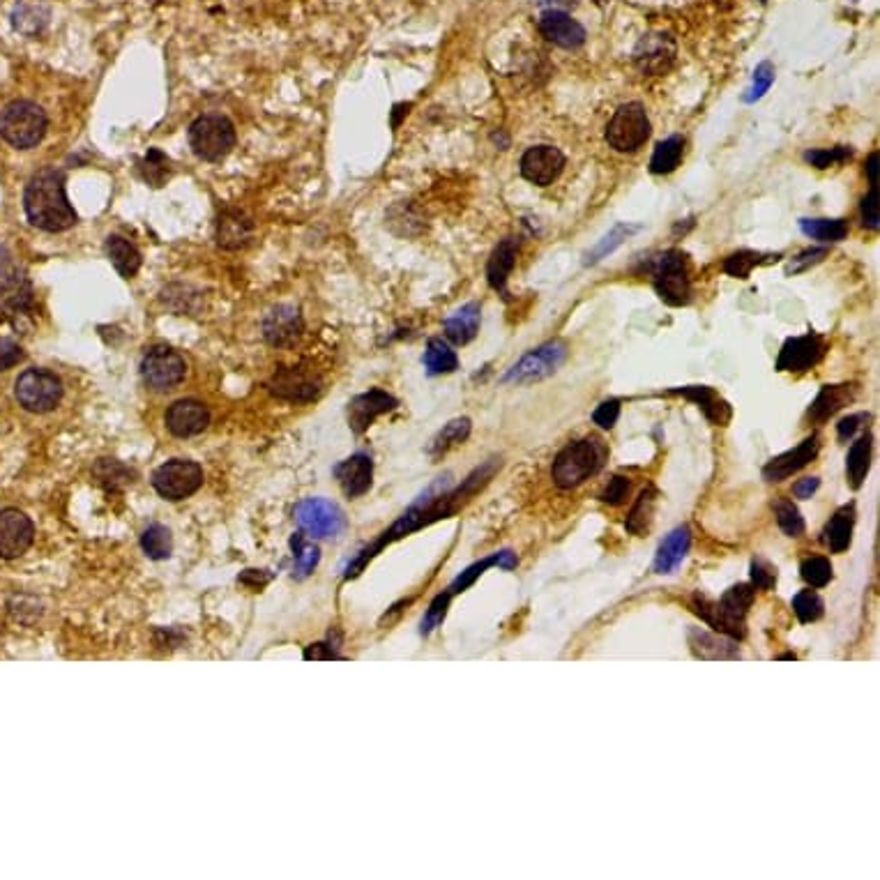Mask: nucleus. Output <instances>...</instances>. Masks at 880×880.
<instances>
[{
    "mask_svg": "<svg viewBox=\"0 0 880 880\" xmlns=\"http://www.w3.org/2000/svg\"><path fill=\"white\" fill-rule=\"evenodd\" d=\"M855 399V385H825V388L818 392V397L814 399V404L809 406V417L814 422H825L830 417L841 411V408L853 404Z\"/></svg>",
    "mask_w": 880,
    "mask_h": 880,
    "instance_id": "obj_29",
    "label": "nucleus"
},
{
    "mask_svg": "<svg viewBox=\"0 0 880 880\" xmlns=\"http://www.w3.org/2000/svg\"><path fill=\"white\" fill-rule=\"evenodd\" d=\"M871 438L869 434H864L855 440L851 445V452H848V461H846V475L848 482H851L853 489H860L864 480H867L869 468H871Z\"/></svg>",
    "mask_w": 880,
    "mask_h": 880,
    "instance_id": "obj_34",
    "label": "nucleus"
},
{
    "mask_svg": "<svg viewBox=\"0 0 880 880\" xmlns=\"http://www.w3.org/2000/svg\"><path fill=\"white\" fill-rule=\"evenodd\" d=\"M450 595H438L434 602H431V606H429V611H427V616H424V620H422V634H429V632H434V629L440 625V622L445 620V616H447V606H450Z\"/></svg>",
    "mask_w": 880,
    "mask_h": 880,
    "instance_id": "obj_55",
    "label": "nucleus"
},
{
    "mask_svg": "<svg viewBox=\"0 0 880 880\" xmlns=\"http://www.w3.org/2000/svg\"><path fill=\"white\" fill-rule=\"evenodd\" d=\"M470 429H473V424H470L468 417H457V420L447 422L445 427L438 431L436 438L431 440L429 454H434V457H440V454L450 452L452 447H457V445L464 443V440L470 436Z\"/></svg>",
    "mask_w": 880,
    "mask_h": 880,
    "instance_id": "obj_39",
    "label": "nucleus"
},
{
    "mask_svg": "<svg viewBox=\"0 0 880 880\" xmlns=\"http://www.w3.org/2000/svg\"><path fill=\"white\" fill-rule=\"evenodd\" d=\"M189 146L203 162H219L235 146V127L226 116L208 113V116L196 118L189 127Z\"/></svg>",
    "mask_w": 880,
    "mask_h": 880,
    "instance_id": "obj_6",
    "label": "nucleus"
},
{
    "mask_svg": "<svg viewBox=\"0 0 880 880\" xmlns=\"http://www.w3.org/2000/svg\"><path fill=\"white\" fill-rule=\"evenodd\" d=\"M853 526H855V503H848L834 512V517L825 523L821 542L828 546L832 553H844L853 542Z\"/></svg>",
    "mask_w": 880,
    "mask_h": 880,
    "instance_id": "obj_27",
    "label": "nucleus"
},
{
    "mask_svg": "<svg viewBox=\"0 0 880 880\" xmlns=\"http://www.w3.org/2000/svg\"><path fill=\"white\" fill-rule=\"evenodd\" d=\"M0 268H3V254H0Z\"/></svg>",
    "mask_w": 880,
    "mask_h": 880,
    "instance_id": "obj_63",
    "label": "nucleus"
},
{
    "mask_svg": "<svg viewBox=\"0 0 880 880\" xmlns=\"http://www.w3.org/2000/svg\"><path fill=\"white\" fill-rule=\"evenodd\" d=\"M862 224L864 229L878 231L880 226V210H878V185L869 189V194L862 199Z\"/></svg>",
    "mask_w": 880,
    "mask_h": 880,
    "instance_id": "obj_56",
    "label": "nucleus"
},
{
    "mask_svg": "<svg viewBox=\"0 0 880 880\" xmlns=\"http://www.w3.org/2000/svg\"><path fill=\"white\" fill-rule=\"evenodd\" d=\"M878 164H880V155L874 153V155L869 157V162H867V176H869L871 187L878 185Z\"/></svg>",
    "mask_w": 880,
    "mask_h": 880,
    "instance_id": "obj_61",
    "label": "nucleus"
},
{
    "mask_svg": "<svg viewBox=\"0 0 880 880\" xmlns=\"http://www.w3.org/2000/svg\"><path fill=\"white\" fill-rule=\"evenodd\" d=\"M141 374L153 390H173L182 383L187 374V364L180 358V353L169 346H153L143 355Z\"/></svg>",
    "mask_w": 880,
    "mask_h": 880,
    "instance_id": "obj_12",
    "label": "nucleus"
},
{
    "mask_svg": "<svg viewBox=\"0 0 880 880\" xmlns=\"http://www.w3.org/2000/svg\"><path fill=\"white\" fill-rule=\"evenodd\" d=\"M618 417H620V401L618 399H606V401H602V404L595 408L593 422L597 424V427H602V429H613V427H616Z\"/></svg>",
    "mask_w": 880,
    "mask_h": 880,
    "instance_id": "obj_57",
    "label": "nucleus"
},
{
    "mask_svg": "<svg viewBox=\"0 0 880 880\" xmlns=\"http://www.w3.org/2000/svg\"><path fill=\"white\" fill-rule=\"evenodd\" d=\"M818 487H821V480H818V477H804V480L795 482L793 496L800 500H809L818 491Z\"/></svg>",
    "mask_w": 880,
    "mask_h": 880,
    "instance_id": "obj_60",
    "label": "nucleus"
},
{
    "mask_svg": "<svg viewBox=\"0 0 880 880\" xmlns=\"http://www.w3.org/2000/svg\"><path fill=\"white\" fill-rule=\"evenodd\" d=\"M210 411L196 399H180L166 411V429L178 438L199 436L208 429Z\"/></svg>",
    "mask_w": 880,
    "mask_h": 880,
    "instance_id": "obj_16",
    "label": "nucleus"
},
{
    "mask_svg": "<svg viewBox=\"0 0 880 880\" xmlns=\"http://www.w3.org/2000/svg\"><path fill=\"white\" fill-rule=\"evenodd\" d=\"M675 58V44L669 35L652 33L643 37L634 51V63L646 74H662L669 70Z\"/></svg>",
    "mask_w": 880,
    "mask_h": 880,
    "instance_id": "obj_20",
    "label": "nucleus"
},
{
    "mask_svg": "<svg viewBox=\"0 0 880 880\" xmlns=\"http://www.w3.org/2000/svg\"><path fill=\"white\" fill-rule=\"evenodd\" d=\"M800 574H802V579H804V583H807V586L823 588L832 581V563L823 556L807 558L800 567Z\"/></svg>",
    "mask_w": 880,
    "mask_h": 880,
    "instance_id": "obj_45",
    "label": "nucleus"
},
{
    "mask_svg": "<svg viewBox=\"0 0 880 880\" xmlns=\"http://www.w3.org/2000/svg\"><path fill=\"white\" fill-rule=\"evenodd\" d=\"M567 360V344L560 339L546 341V344L533 348L507 369L503 383H535L544 381L551 374H556L560 364Z\"/></svg>",
    "mask_w": 880,
    "mask_h": 880,
    "instance_id": "obj_8",
    "label": "nucleus"
},
{
    "mask_svg": "<svg viewBox=\"0 0 880 880\" xmlns=\"http://www.w3.org/2000/svg\"><path fill=\"white\" fill-rule=\"evenodd\" d=\"M754 595L756 590L751 583H738V586L728 588L719 602H710L705 595L696 593L692 599V606L694 611L699 613L712 629H715V632H722L738 641L747 634L745 618L751 609V604H754Z\"/></svg>",
    "mask_w": 880,
    "mask_h": 880,
    "instance_id": "obj_3",
    "label": "nucleus"
},
{
    "mask_svg": "<svg viewBox=\"0 0 880 880\" xmlns=\"http://www.w3.org/2000/svg\"><path fill=\"white\" fill-rule=\"evenodd\" d=\"M800 229L814 240L839 242L848 235V222L846 219H802Z\"/></svg>",
    "mask_w": 880,
    "mask_h": 880,
    "instance_id": "obj_41",
    "label": "nucleus"
},
{
    "mask_svg": "<svg viewBox=\"0 0 880 880\" xmlns=\"http://www.w3.org/2000/svg\"><path fill=\"white\" fill-rule=\"evenodd\" d=\"M671 394H680V397L694 401L710 422L726 424L731 420V406L715 390L708 388V385H689V388L671 390Z\"/></svg>",
    "mask_w": 880,
    "mask_h": 880,
    "instance_id": "obj_28",
    "label": "nucleus"
},
{
    "mask_svg": "<svg viewBox=\"0 0 880 880\" xmlns=\"http://www.w3.org/2000/svg\"><path fill=\"white\" fill-rule=\"evenodd\" d=\"M302 330L305 323L300 311L291 305L275 307L263 321V337L270 346H291L295 339H300Z\"/></svg>",
    "mask_w": 880,
    "mask_h": 880,
    "instance_id": "obj_19",
    "label": "nucleus"
},
{
    "mask_svg": "<svg viewBox=\"0 0 880 880\" xmlns=\"http://www.w3.org/2000/svg\"><path fill=\"white\" fill-rule=\"evenodd\" d=\"M249 233H252V222H247L240 212H231V215L219 219L217 242L224 249H238L249 240Z\"/></svg>",
    "mask_w": 880,
    "mask_h": 880,
    "instance_id": "obj_38",
    "label": "nucleus"
},
{
    "mask_svg": "<svg viewBox=\"0 0 880 880\" xmlns=\"http://www.w3.org/2000/svg\"><path fill=\"white\" fill-rule=\"evenodd\" d=\"M650 136V118L639 102L622 104L606 127V141L618 153H636Z\"/></svg>",
    "mask_w": 880,
    "mask_h": 880,
    "instance_id": "obj_7",
    "label": "nucleus"
},
{
    "mask_svg": "<svg viewBox=\"0 0 880 880\" xmlns=\"http://www.w3.org/2000/svg\"><path fill=\"white\" fill-rule=\"evenodd\" d=\"M606 459H609V450H606V445L597 436L572 440L553 459V484L565 491L579 487V484L595 477L604 468Z\"/></svg>",
    "mask_w": 880,
    "mask_h": 880,
    "instance_id": "obj_2",
    "label": "nucleus"
},
{
    "mask_svg": "<svg viewBox=\"0 0 880 880\" xmlns=\"http://www.w3.org/2000/svg\"><path fill=\"white\" fill-rule=\"evenodd\" d=\"M35 17L49 19V10H47V7H42L40 3H24V5H19L17 10H14V28L24 30V33H28V35L40 33V30L44 28V24H40V21H35Z\"/></svg>",
    "mask_w": 880,
    "mask_h": 880,
    "instance_id": "obj_47",
    "label": "nucleus"
},
{
    "mask_svg": "<svg viewBox=\"0 0 880 880\" xmlns=\"http://www.w3.org/2000/svg\"><path fill=\"white\" fill-rule=\"evenodd\" d=\"M106 256L113 263V268L118 270V275L123 279L136 277V272L141 270V254L132 242H127L120 235H109L106 238Z\"/></svg>",
    "mask_w": 880,
    "mask_h": 880,
    "instance_id": "obj_33",
    "label": "nucleus"
},
{
    "mask_svg": "<svg viewBox=\"0 0 880 880\" xmlns=\"http://www.w3.org/2000/svg\"><path fill=\"white\" fill-rule=\"evenodd\" d=\"M689 546H692V533L687 526H680L671 530L659 544L657 556H655V572L657 574H673L682 565V560L687 558Z\"/></svg>",
    "mask_w": 880,
    "mask_h": 880,
    "instance_id": "obj_24",
    "label": "nucleus"
},
{
    "mask_svg": "<svg viewBox=\"0 0 880 880\" xmlns=\"http://www.w3.org/2000/svg\"><path fill=\"white\" fill-rule=\"evenodd\" d=\"M793 611L800 622L809 625V622H816L818 618H823L825 604H823V599L818 597V593H814V590H802V593L793 597Z\"/></svg>",
    "mask_w": 880,
    "mask_h": 880,
    "instance_id": "obj_44",
    "label": "nucleus"
},
{
    "mask_svg": "<svg viewBox=\"0 0 880 880\" xmlns=\"http://www.w3.org/2000/svg\"><path fill=\"white\" fill-rule=\"evenodd\" d=\"M47 127V113L33 102H12L0 111V136L12 148H35L44 139V134H47Z\"/></svg>",
    "mask_w": 880,
    "mask_h": 880,
    "instance_id": "obj_4",
    "label": "nucleus"
},
{
    "mask_svg": "<svg viewBox=\"0 0 880 880\" xmlns=\"http://www.w3.org/2000/svg\"><path fill=\"white\" fill-rule=\"evenodd\" d=\"M291 544H293L295 572H298L300 576H307V574L314 572V567L318 565V558H321V553H318V546L307 542L302 535H295Z\"/></svg>",
    "mask_w": 880,
    "mask_h": 880,
    "instance_id": "obj_46",
    "label": "nucleus"
},
{
    "mask_svg": "<svg viewBox=\"0 0 880 880\" xmlns=\"http://www.w3.org/2000/svg\"><path fill=\"white\" fill-rule=\"evenodd\" d=\"M203 484V470L196 461L171 459L159 466L153 475V487L166 500H185L199 491Z\"/></svg>",
    "mask_w": 880,
    "mask_h": 880,
    "instance_id": "obj_10",
    "label": "nucleus"
},
{
    "mask_svg": "<svg viewBox=\"0 0 880 880\" xmlns=\"http://www.w3.org/2000/svg\"><path fill=\"white\" fill-rule=\"evenodd\" d=\"M629 491H632V482H629V477L616 475L609 484H606L604 491L599 493V500H602V503H606V505L618 507L622 503H627Z\"/></svg>",
    "mask_w": 880,
    "mask_h": 880,
    "instance_id": "obj_53",
    "label": "nucleus"
},
{
    "mask_svg": "<svg viewBox=\"0 0 880 880\" xmlns=\"http://www.w3.org/2000/svg\"><path fill=\"white\" fill-rule=\"evenodd\" d=\"M295 521L314 540L339 537L346 528V517L335 503L323 498H307L295 507Z\"/></svg>",
    "mask_w": 880,
    "mask_h": 880,
    "instance_id": "obj_11",
    "label": "nucleus"
},
{
    "mask_svg": "<svg viewBox=\"0 0 880 880\" xmlns=\"http://www.w3.org/2000/svg\"><path fill=\"white\" fill-rule=\"evenodd\" d=\"M862 422H869V415H867V413H855V415L844 417V420H841V422L837 424V436H839V440L853 438V436L857 434V431L862 429Z\"/></svg>",
    "mask_w": 880,
    "mask_h": 880,
    "instance_id": "obj_59",
    "label": "nucleus"
},
{
    "mask_svg": "<svg viewBox=\"0 0 880 880\" xmlns=\"http://www.w3.org/2000/svg\"><path fill=\"white\" fill-rule=\"evenodd\" d=\"M650 275L657 295L666 305H687L689 295H692V284H689L685 254L678 252V249H669V252L655 256L650 261Z\"/></svg>",
    "mask_w": 880,
    "mask_h": 880,
    "instance_id": "obj_5",
    "label": "nucleus"
},
{
    "mask_svg": "<svg viewBox=\"0 0 880 880\" xmlns=\"http://www.w3.org/2000/svg\"><path fill=\"white\" fill-rule=\"evenodd\" d=\"M35 526L24 512L7 507L0 510V558H19L30 549Z\"/></svg>",
    "mask_w": 880,
    "mask_h": 880,
    "instance_id": "obj_15",
    "label": "nucleus"
},
{
    "mask_svg": "<svg viewBox=\"0 0 880 880\" xmlns=\"http://www.w3.org/2000/svg\"><path fill=\"white\" fill-rule=\"evenodd\" d=\"M480 323H482L480 302H468V305L454 311L450 318H445L443 330L452 344L466 346L477 337V332H480Z\"/></svg>",
    "mask_w": 880,
    "mask_h": 880,
    "instance_id": "obj_25",
    "label": "nucleus"
},
{
    "mask_svg": "<svg viewBox=\"0 0 880 880\" xmlns=\"http://www.w3.org/2000/svg\"><path fill=\"white\" fill-rule=\"evenodd\" d=\"M270 390L286 401H309L316 397L318 390H321V383H318L311 374H305L302 369L291 367L275 374V378H272L270 383Z\"/></svg>",
    "mask_w": 880,
    "mask_h": 880,
    "instance_id": "obj_23",
    "label": "nucleus"
},
{
    "mask_svg": "<svg viewBox=\"0 0 880 880\" xmlns=\"http://www.w3.org/2000/svg\"><path fill=\"white\" fill-rule=\"evenodd\" d=\"M772 83H775V67H772V63L765 60V63H761L754 70V81H751V88L747 90L745 102L751 104V102L761 100V97L770 90Z\"/></svg>",
    "mask_w": 880,
    "mask_h": 880,
    "instance_id": "obj_51",
    "label": "nucleus"
},
{
    "mask_svg": "<svg viewBox=\"0 0 880 880\" xmlns=\"http://www.w3.org/2000/svg\"><path fill=\"white\" fill-rule=\"evenodd\" d=\"M21 360H24V348L10 339H0V371L12 369Z\"/></svg>",
    "mask_w": 880,
    "mask_h": 880,
    "instance_id": "obj_58",
    "label": "nucleus"
},
{
    "mask_svg": "<svg viewBox=\"0 0 880 880\" xmlns=\"http://www.w3.org/2000/svg\"><path fill=\"white\" fill-rule=\"evenodd\" d=\"M521 176L537 187H549L565 169V155L553 146H533L521 157Z\"/></svg>",
    "mask_w": 880,
    "mask_h": 880,
    "instance_id": "obj_14",
    "label": "nucleus"
},
{
    "mask_svg": "<svg viewBox=\"0 0 880 880\" xmlns=\"http://www.w3.org/2000/svg\"><path fill=\"white\" fill-rule=\"evenodd\" d=\"M141 546L150 558H155V560L169 558L171 551H173V540H171L169 528L159 526V523H153V526H150L146 533H143Z\"/></svg>",
    "mask_w": 880,
    "mask_h": 880,
    "instance_id": "obj_43",
    "label": "nucleus"
},
{
    "mask_svg": "<svg viewBox=\"0 0 880 880\" xmlns=\"http://www.w3.org/2000/svg\"><path fill=\"white\" fill-rule=\"evenodd\" d=\"M542 5H556L553 7V10H558V7H567V5H572L574 0H540Z\"/></svg>",
    "mask_w": 880,
    "mask_h": 880,
    "instance_id": "obj_62",
    "label": "nucleus"
},
{
    "mask_svg": "<svg viewBox=\"0 0 880 880\" xmlns=\"http://www.w3.org/2000/svg\"><path fill=\"white\" fill-rule=\"evenodd\" d=\"M655 503H657L655 487H646L639 493V498H636V503H634L632 510H629L627 521H625V528L629 530V533L636 535V537H643L648 533L650 523H652V514H655Z\"/></svg>",
    "mask_w": 880,
    "mask_h": 880,
    "instance_id": "obj_35",
    "label": "nucleus"
},
{
    "mask_svg": "<svg viewBox=\"0 0 880 880\" xmlns=\"http://www.w3.org/2000/svg\"><path fill=\"white\" fill-rule=\"evenodd\" d=\"M517 254H519V240L514 238H505L503 242H498L496 249L491 252L487 263V279L493 291L505 293L507 277L512 275L514 265H517Z\"/></svg>",
    "mask_w": 880,
    "mask_h": 880,
    "instance_id": "obj_26",
    "label": "nucleus"
},
{
    "mask_svg": "<svg viewBox=\"0 0 880 880\" xmlns=\"http://www.w3.org/2000/svg\"><path fill=\"white\" fill-rule=\"evenodd\" d=\"M828 353V344L821 335L809 332L802 337L786 339V344L781 346L779 358H777V371H791V374H804V371L814 369L818 362L825 358Z\"/></svg>",
    "mask_w": 880,
    "mask_h": 880,
    "instance_id": "obj_13",
    "label": "nucleus"
},
{
    "mask_svg": "<svg viewBox=\"0 0 880 880\" xmlns=\"http://www.w3.org/2000/svg\"><path fill=\"white\" fill-rule=\"evenodd\" d=\"M853 157V150L846 146H837V148H818V150H807L804 153V162H809L816 169H830L834 164H844L848 159Z\"/></svg>",
    "mask_w": 880,
    "mask_h": 880,
    "instance_id": "obj_49",
    "label": "nucleus"
},
{
    "mask_svg": "<svg viewBox=\"0 0 880 880\" xmlns=\"http://www.w3.org/2000/svg\"><path fill=\"white\" fill-rule=\"evenodd\" d=\"M169 173V157H166L162 150H148L146 159H143V178H146L150 185L159 187Z\"/></svg>",
    "mask_w": 880,
    "mask_h": 880,
    "instance_id": "obj_50",
    "label": "nucleus"
},
{
    "mask_svg": "<svg viewBox=\"0 0 880 880\" xmlns=\"http://www.w3.org/2000/svg\"><path fill=\"white\" fill-rule=\"evenodd\" d=\"M825 256H828V249L825 247H814V249H804L802 254L795 256V259L786 265V275H798V272L809 270L811 265L821 263Z\"/></svg>",
    "mask_w": 880,
    "mask_h": 880,
    "instance_id": "obj_54",
    "label": "nucleus"
},
{
    "mask_svg": "<svg viewBox=\"0 0 880 880\" xmlns=\"http://www.w3.org/2000/svg\"><path fill=\"white\" fill-rule=\"evenodd\" d=\"M777 259H779V256H775V259H772V256H765L761 252H749V249H742V252H735V254H731L724 261V272H726V275L735 277V279H747L751 275V270L756 268V265L768 263V261H777Z\"/></svg>",
    "mask_w": 880,
    "mask_h": 880,
    "instance_id": "obj_42",
    "label": "nucleus"
},
{
    "mask_svg": "<svg viewBox=\"0 0 880 880\" xmlns=\"http://www.w3.org/2000/svg\"><path fill=\"white\" fill-rule=\"evenodd\" d=\"M424 367H427L429 376L440 374H452L459 367L457 353L445 344L443 339H429L427 348H424Z\"/></svg>",
    "mask_w": 880,
    "mask_h": 880,
    "instance_id": "obj_37",
    "label": "nucleus"
},
{
    "mask_svg": "<svg viewBox=\"0 0 880 880\" xmlns=\"http://www.w3.org/2000/svg\"><path fill=\"white\" fill-rule=\"evenodd\" d=\"M540 30L546 40L563 49H576L586 42V30L563 10H546L540 17Z\"/></svg>",
    "mask_w": 880,
    "mask_h": 880,
    "instance_id": "obj_21",
    "label": "nucleus"
},
{
    "mask_svg": "<svg viewBox=\"0 0 880 880\" xmlns=\"http://www.w3.org/2000/svg\"><path fill=\"white\" fill-rule=\"evenodd\" d=\"M0 305L10 314H28L35 307L33 286L24 275H10L0 286Z\"/></svg>",
    "mask_w": 880,
    "mask_h": 880,
    "instance_id": "obj_32",
    "label": "nucleus"
},
{
    "mask_svg": "<svg viewBox=\"0 0 880 880\" xmlns=\"http://www.w3.org/2000/svg\"><path fill=\"white\" fill-rule=\"evenodd\" d=\"M24 208L28 222L42 231L58 233L77 224V212L65 194V176L58 169H42L28 180Z\"/></svg>",
    "mask_w": 880,
    "mask_h": 880,
    "instance_id": "obj_1",
    "label": "nucleus"
},
{
    "mask_svg": "<svg viewBox=\"0 0 880 880\" xmlns=\"http://www.w3.org/2000/svg\"><path fill=\"white\" fill-rule=\"evenodd\" d=\"M394 408H397V399L392 394L383 390H369L348 404V424H351L355 434H364L378 415L390 413Z\"/></svg>",
    "mask_w": 880,
    "mask_h": 880,
    "instance_id": "obj_18",
    "label": "nucleus"
},
{
    "mask_svg": "<svg viewBox=\"0 0 880 880\" xmlns=\"http://www.w3.org/2000/svg\"><path fill=\"white\" fill-rule=\"evenodd\" d=\"M335 477L339 480L341 491L348 498L364 496L371 489V477H374V461L369 454H353L335 468Z\"/></svg>",
    "mask_w": 880,
    "mask_h": 880,
    "instance_id": "obj_22",
    "label": "nucleus"
},
{
    "mask_svg": "<svg viewBox=\"0 0 880 880\" xmlns=\"http://www.w3.org/2000/svg\"><path fill=\"white\" fill-rule=\"evenodd\" d=\"M517 553H512V551H498V553H491L489 558H482L480 563H475V565H470L466 572H461V576H457V579H454V583L450 588H447V595L450 597H454V595H459V593H464V590L468 588V586H473V583L480 579V576L489 570V567H503V570H514V567H517Z\"/></svg>",
    "mask_w": 880,
    "mask_h": 880,
    "instance_id": "obj_30",
    "label": "nucleus"
},
{
    "mask_svg": "<svg viewBox=\"0 0 880 880\" xmlns=\"http://www.w3.org/2000/svg\"><path fill=\"white\" fill-rule=\"evenodd\" d=\"M751 586H754V590H772L777 586V570L768 560H751Z\"/></svg>",
    "mask_w": 880,
    "mask_h": 880,
    "instance_id": "obj_52",
    "label": "nucleus"
},
{
    "mask_svg": "<svg viewBox=\"0 0 880 880\" xmlns=\"http://www.w3.org/2000/svg\"><path fill=\"white\" fill-rule=\"evenodd\" d=\"M818 450H821V443H818V436H809L804 438L798 447L788 450L779 457L770 459L768 466L763 468V477L768 482H784L788 477L798 473L804 466H809L811 461L818 457Z\"/></svg>",
    "mask_w": 880,
    "mask_h": 880,
    "instance_id": "obj_17",
    "label": "nucleus"
},
{
    "mask_svg": "<svg viewBox=\"0 0 880 880\" xmlns=\"http://www.w3.org/2000/svg\"><path fill=\"white\" fill-rule=\"evenodd\" d=\"M689 646L699 659H735L740 655L735 639L726 636L703 632V629H692L689 632Z\"/></svg>",
    "mask_w": 880,
    "mask_h": 880,
    "instance_id": "obj_31",
    "label": "nucleus"
},
{
    "mask_svg": "<svg viewBox=\"0 0 880 880\" xmlns=\"http://www.w3.org/2000/svg\"><path fill=\"white\" fill-rule=\"evenodd\" d=\"M775 514H777V523L779 528L784 530V535L788 537H800L804 535V519L798 507H795L791 500H779L775 505Z\"/></svg>",
    "mask_w": 880,
    "mask_h": 880,
    "instance_id": "obj_48",
    "label": "nucleus"
},
{
    "mask_svg": "<svg viewBox=\"0 0 880 880\" xmlns=\"http://www.w3.org/2000/svg\"><path fill=\"white\" fill-rule=\"evenodd\" d=\"M17 401L30 413H49L63 399V383L47 369H28L19 376Z\"/></svg>",
    "mask_w": 880,
    "mask_h": 880,
    "instance_id": "obj_9",
    "label": "nucleus"
},
{
    "mask_svg": "<svg viewBox=\"0 0 880 880\" xmlns=\"http://www.w3.org/2000/svg\"><path fill=\"white\" fill-rule=\"evenodd\" d=\"M639 229H641V226H634V224H616L609 233L604 235L602 240L597 242L593 249H590V252L586 254V261H583V263L595 265V263H599L602 259H606V256L616 252V249L629 238V235H634Z\"/></svg>",
    "mask_w": 880,
    "mask_h": 880,
    "instance_id": "obj_40",
    "label": "nucleus"
},
{
    "mask_svg": "<svg viewBox=\"0 0 880 880\" xmlns=\"http://www.w3.org/2000/svg\"><path fill=\"white\" fill-rule=\"evenodd\" d=\"M682 150H685V139L682 136H669V139L659 141L655 153H652L650 159V171L657 173V176H666V173H673L680 166L682 159Z\"/></svg>",
    "mask_w": 880,
    "mask_h": 880,
    "instance_id": "obj_36",
    "label": "nucleus"
}]
</instances>
